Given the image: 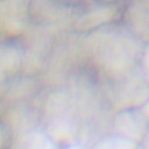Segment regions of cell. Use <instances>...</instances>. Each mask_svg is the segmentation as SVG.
Wrapping results in <instances>:
<instances>
[{
  "mask_svg": "<svg viewBox=\"0 0 149 149\" xmlns=\"http://www.w3.org/2000/svg\"><path fill=\"white\" fill-rule=\"evenodd\" d=\"M141 147H148V148H149V132H148V134L146 135V137H144V140H143Z\"/></svg>",
  "mask_w": 149,
  "mask_h": 149,
  "instance_id": "10",
  "label": "cell"
},
{
  "mask_svg": "<svg viewBox=\"0 0 149 149\" xmlns=\"http://www.w3.org/2000/svg\"><path fill=\"white\" fill-rule=\"evenodd\" d=\"M127 28L142 42H149V0H132L125 13Z\"/></svg>",
  "mask_w": 149,
  "mask_h": 149,
  "instance_id": "4",
  "label": "cell"
},
{
  "mask_svg": "<svg viewBox=\"0 0 149 149\" xmlns=\"http://www.w3.org/2000/svg\"><path fill=\"white\" fill-rule=\"evenodd\" d=\"M95 147H98V148H113V149H128V148H136V147H141V146L137 144L136 142L127 139V137H123V136L116 134V135L108 136V137L104 139Z\"/></svg>",
  "mask_w": 149,
  "mask_h": 149,
  "instance_id": "6",
  "label": "cell"
},
{
  "mask_svg": "<svg viewBox=\"0 0 149 149\" xmlns=\"http://www.w3.org/2000/svg\"><path fill=\"white\" fill-rule=\"evenodd\" d=\"M139 65H140V69L144 76V78L147 79V81L149 84V42L146 43V45L142 48Z\"/></svg>",
  "mask_w": 149,
  "mask_h": 149,
  "instance_id": "7",
  "label": "cell"
},
{
  "mask_svg": "<svg viewBox=\"0 0 149 149\" xmlns=\"http://www.w3.org/2000/svg\"><path fill=\"white\" fill-rule=\"evenodd\" d=\"M113 128L115 134L141 146L149 132V120L141 108H125L115 115Z\"/></svg>",
  "mask_w": 149,
  "mask_h": 149,
  "instance_id": "3",
  "label": "cell"
},
{
  "mask_svg": "<svg viewBox=\"0 0 149 149\" xmlns=\"http://www.w3.org/2000/svg\"><path fill=\"white\" fill-rule=\"evenodd\" d=\"M123 81L118 94V105L121 109L141 108L149 98V84L140 65L122 77Z\"/></svg>",
  "mask_w": 149,
  "mask_h": 149,
  "instance_id": "2",
  "label": "cell"
},
{
  "mask_svg": "<svg viewBox=\"0 0 149 149\" xmlns=\"http://www.w3.org/2000/svg\"><path fill=\"white\" fill-rule=\"evenodd\" d=\"M140 41L128 28H118L102 34L95 45V57L107 73L122 78L133 71L142 52Z\"/></svg>",
  "mask_w": 149,
  "mask_h": 149,
  "instance_id": "1",
  "label": "cell"
},
{
  "mask_svg": "<svg viewBox=\"0 0 149 149\" xmlns=\"http://www.w3.org/2000/svg\"><path fill=\"white\" fill-rule=\"evenodd\" d=\"M116 8L112 6H106L101 8H97L86 15H84L77 23V27L79 29H91L93 27L105 24L113 20V17L116 15Z\"/></svg>",
  "mask_w": 149,
  "mask_h": 149,
  "instance_id": "5",
  "label": "cell"
},
{
  "mask_svg": "<svg viewBox=\"0 0 149 149\" xmlns=\"http://www.w3.org/2000/svg\"><path fill=\"white\" fill-rule=\"evenodd\" d=\"M50 133L52 135L54 139H57V140H65V139H69L71 136V130L69 129V127L66 125H54L51 128H50Z\"/></svg>",
  "mask_w": 149,
  "mask_h": 149,
  "instance_id": "8",
  "label": "cell"
},
{
  "mask_svg": "<svg viewBox=\"0 0 149 149\" xmlns=\"http://www.w3.org/2000/svg\"><path fill=\"white\" fill-rule=\"evenodd\" d=\"M141 109H142V112L144 113V115L147 116V119L149 120V98H148V100L144 102V105L141 107Z\"/></svg>",
  "mask_w": 149,
  "mask_h": 149,
  "instance_id": "9",
  "label": "cell"
}]
</instances>
